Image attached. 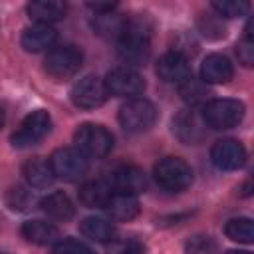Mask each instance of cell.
Instances as JSON below:
<instances>
[{"instance_id":"9","label":"cell","mask_w":254,"mask_h":254,"mask_svg":"<svg viewBox=\"0 0 254 254\" xmlns=\"http://www.w3.org/2000/svg\"><path fill=\"white\" fill-rule=\"evenodd\" d=\"M107 95H115V97H135L141 95L145 91V79L139 71L131 69V67H115L107 73V77L103 79Z\"/></svg>"},{"instance_id":"23","label":"cell","mask_w":254,"mask_h":254,"mask_svg":"<svg viewBox=\"0 0 254 254\" xmlns=\"http://www.w3.org/2000/svg\"><path fill=\"white\" fill-rule=\"evenodd\" d=\"M111 194H113L111 187L107 183H101V181L85 183L79 189V200L87 208H103Z\"/></svg>"},{"instance_id":"18","label":"cell","mask_w":254,"mask_h":254,"mask_svg":"<svg viewBox=\"0 0 254 254\" xmlns=\"http://www.w3.org/2000/svg\"><path fill=\"white\" fill-rule=\"evenodd\" d=\"M173 131L183 143H198L204 137V129L200 119L192 111H181L173 119Z\"/></svg>"},{"instance_id":"12","label":"cell","mask_w":254,"mask_h":254,"mask_svg":"<svg viewBox=\"0 0 254 254\" xmlns=\"http://www.w3.org/2000/svg\"><path fill=\"white\" fill-rule=\"evenodd\" d=\"M109 187L113 192H123V194H133L137 196L147 189V175L133 165L119 167L111 173L109 177Z\"/></svg>"},{"instance_id":"6","label":"cell","mask_w":254,"mask_h":254,"mask_svg":"<svg viewBox=\"0 0 254 254\" xmlns=\"http://www.w3.org/2000/svg\"><path fill=\"white\" fill-rule=\"evenodd\" d=\"M50 127H52V119H50L48 111H44V109L32 111L30 115L24 117L20 127L12 133V137H10L12 147L26 149V147L36 145L38 141H42L50 133Z\"/></svg>"},{"instance_id":"17","label":"cell","mask_w":254,"mask_h":254,"mask_svg":"<svg viewBox=\"0 0 254 254\" xmlns=\"http://www.w3.org/2000/svg\"><path fill=\"white\" fill-rule=\"evenodd\" d=\"M26 10L28 16L36 20V24H48V26L60 22L65 16V4L58 0H34L26 6Z\"/></svg>"},{"instance_id":"14","label":"cell","mask_w":254,"mask_h":254,"mask_svg":"<svg viewBox=\"0 0 254 254\" xmlns=\"http://www.w3.org/2000/svg\"><path fill=\"white\" fill-rule=\"evenodd\" d=\"M234 75V67L228 58L220 54H210L200 64V81L204 83H226Z\"/></svg>"},{"instance_id":"31","label":"cell","mask_w":254,"mask_h":254,"mask_svg":"<svg viewBox=\"0 0 254 254\" xmlns=\"http://www.w3.org/2000/svg\"><path fill=\"white\" fill-rule=\"evenodd\" d=\"M54 254H91V250H89L85 244H81L79 240L65 238V240L56 242V246H54Z\"/></svg>"},{"instance_id":"34","label":"cell","mask_w":254,"mask_h":254,"mask_svg":"<svg viewBox=\"0 0 254 254\" xmlns=\"http://www.w3.org/2000/svg\"><path fill=\"white\" fill-rule=\"evenodd\" d=\"M2 125H4V109L0 107V129H2Z\"/></svg>"},{"instance_id":"19","label":"cell","mask_w":254,"mask_h":254,"mask_svg":"<svg viewBox=\"0 0 254 254\" xmlns=\"http://www.w3.org/2000/svg\"><path fill=\"white\" fill-rule=\"evenodd\" d=\"M22 236L32 242V244H38V246H48V244H54L58 242L60 238V230L56 224L52 222H46V220H28L22 224L20 228Z\"/></svg>"},{"instance_id":"1","label":"cell","mask_w":254,"mask_h":254,"mask_svg":"<svg viewBox=\"0 0 254 254\" xmlns=\"http://www.w3.org/2000/svg\"><path fill=\"white\" fill-rule=\"evenodd\" d=\"M145 18L127 20L117 38V56L127 65H143L151 56V32Z\"/></svg>"},{"instance_id":"15","label":"cell","mask_w":254,"mask_h":254,"mask_svg":"<svg viewBox=\"0 0 254 254\" xmlns=\"http://www.w3.org/2000/svg\"><path fill=\"white\" fill-rule=\"evenodd\" d=\"M56 40H58V32L52 26H48V24H34V26L24 30L20 44H22V48L26 52L36 54V52H44V50L52 48Z\"/></svg>"},{"instance_id":"20","label":"cell","mask_w":254,"mask_h":254,"mask_svg":"<svg viewBox=\"0 0 254 254\" xmlns=\"http://www.w3.org/2000/svg\"><path fill=\"white\" fill-rule=\"evenodd\" d=\"M22 175H24L26 183L34 189H48L56 179L54 171L50 167V161H44L42 157H34L30 161H26L22 167Z\"/></svg>"},{"instance_id":"33","label":"cell","mask_w":254,"mask_h":254,"mask_svg":"<svg viewBox=\"0 0 254 254\" xmlns=\"http://www.w3.org/2000/svg\"><path fill=\"white\" fill-rule=\"evenodd\" d=\"M226 254H250V252H246V250H228Z\"/></svg>"},{"instance_id":"10","label":"cell","mask_w":254,"mask_h":254,"mask_svg":"<svg viewBox=\"0 0 254 254\" xmlns=\"http://www.w3.org/2000/svg\"><path fill=\"white\" fill-rule=\"evenodd\" d=\"M69 97L73 105L79 109H95L105 103L107 89H105L103 79H99L97 75H83L71 85Z\"/></svg>"},{"instance_id":"32","label":"cell","mask_w":254,"mask_h":254,"mask_svg":"<svg viewBox=\"0 0 254 254\" xmlns=\"http://www.w3.org/2000/svg\"><path fill=\"white\" fill-rule=\"evenodd\" d=\"M236 56H238L240 64L252 65V62H254V44H252V40H246V38H244V40L236 46Z\"/></svg>"},{"instance_id":"25","label":"cell","mask_w":254,"mask_h":254,"mask_svg":"<svg viewBox=\"0 0 254 254\" xmlns=\"http://www.w3.org/2000/svg\"><path fill=\"white\" fill-rule=\"evenodd\" d=\"M224 232L230 240L234 242H242V244H250L254 240V224L250 218H230L224 226Z\"/></svg>"},{"instance_id":"21","label":"cell","mask_w":254,"mask_h":254,"mask_svg":"<svg viewBox=\"0 0 254 254\" xmlns=\"http://www.w3.org/2000/svg\"><path fill=\"white\" fill-rule=\"evenodd\" d=\"M40 206L54 220H64L65 222V220H71L73 214H75V206H73L71 198L62 190H56V192H50L48 196H44L40 200Z\"/></svg>"},{"instance_id":"26","label":"cell","mask_w":254,"mask_h":254,"mask_svg":"<svg viewBox=\"0 0 254 254\" xmlns=\"http://www.w3.org/2000/svg\"><path fill=\"white\" fill-rule=\"evenodd\" d=\"M179 93L181 97L190 103V105H196V103H202L206 99V83L200 81V79H194L192 75L189 79H185L183 83H179Z\"/></svg>"},{"instance_id":"3","label":"cell","mask_w":254,"mask_h":254,"mask_svg":"<svg viewBox=\"0 0 254 254\" xmlns=\"http://www.w3.org/2000/svg\"><path fill=\"white\" fill-rule=\"evenodd\" d=\"M244 117V103L238 99H212L202 107V121L210 129L222 131L236 127Z\"/></svg>"},{"instance_id":"35","label":"cell","mask_w":254,"mask_h":254,"mask_svg":"<svg viewBox=\"0 0 254 254\" xmlns=\"http://www.w3.org/2000/svg\"><path fill=\"white\" fill-rule=\"evenodd\" d=\"M0 254H4V252H0Z\"/></svg>"},{"instance_id":"27","label":"cell","mask_w":254,"mask_h":254,"mask_svg":"<svg viewBox=\"0 0 254 254\" xmlns=\"http://www.w3.org/2000/svg\"><path fill=\"white\" fill-rule=\"evenodd\" d=\"M185 252L187 254H216L218 252V244L208 234H196V236L187 240Z\"/></svg>"},{"instance_id":"8","label":"cell","mask_w":254,"mask_h":254,"mask_svg":"<svg viewBox=\"0 0 254 254\" xmlns=\"http://www.w3.org/2000/svg\"><path fill=\"white\" fill-rule=\"evenodd\" d=\"M50 167L54 171L56 179L62 181H77L87 173V157H83L73 147H62L56 149L50 157Z\"/></svg>"},{"instance_id":"11","label":"cell","mask_w":254,"mask_h":254,"mask_svg":"<svg viewBox=\"0 0 254 254\" xmlns=\"http://www.w3.org/2000/svg\"><path fill=\"white\" fill-rule=\"evenodd\" d=\"M210 161L220 171H236L246 163V149L236 139H220L210 149Z\"/></svg>"},{"instance_id":"16","label":"cell","mask_w":254,"mask_h":254,"mask_svg":"<svg viewBox=\"0 0 254 254\" xmlns=\"http://www.w3.org/2000/svg\"><path fill=\"white\" fill-rule=\"evenodd\" d=\"M107 216L115 222H127L139 214V200L133 194H123V192H113L103 206Z\"/></svg>"},{"instance_id":"30","label":"cell","mask_w":254,"mask_h":254,"mask_svg":"<svg viewBox=\"0 0 254 254\" xmlns=\"http://www.w3.org/2000/svg\"><path fill=\"white\" fill-rule=\"evenodd\" d=\"M109 254H145V246L135 238H123V240H111L107 244Z\"/></svg>"},{"instance_id":"29","label":"cell","mask_w":254,"mask_h":254,"mask_svg":"<svg viewBox=\"0 0 254 254\" xmlns=\"http://www.w3.org/2000/svg\"><path fill=\"white\" fill-rule=\"evenodd\" d=\"M6 204L12 210H28L34 204V196L24 187H12L6 192Z\"/></svg>"},{"instance_id":"28","label":"cell","mask_w":254,"mask_h":254,"mask_svg":"<svg viewBox=\"0 0 254 254\" xmlns=\"http://www.w3.org/2000/svg\"><path fill=\"white\" fill-rule=\"evenodd\" d=\"M210 6L218 16L224 18H238L250 10V4L244 0H222V2H212Z\"/></svg>"},{"instance_id":"2","label":"cell","mask_w":254,"mask_h":254,"mask_svg":"<svg viewBox=\"0 0 254 254\" xmlns=\"http://www.w3.org/2000/svg\"><path fill=\"white\" fill-rule=\"evenodd\" d=\"M73 143L75 149L89 159H101L105 155H109L111 147H113V137L111 133L97 123H83L75 129L73 133Z\"/></svg>"},{"instance_id":"7","label":"cell","mask_w":254,"mask_h":254,"mask_svg":"<svg viewBox=\"0 0 254 254\" xmlns=\"http://www.w3.org/2000/svg\"><path fill=\"white\" fill-rule=\"evenodd\" d=\"M81 50L75 46H58L48 52L44 60V69L54 79H67L81 67Z\"/></svg>"},{"instance_id":"13","label":"cell","mask_w":254,"mask_h":254,"mask_svg":"<svg viewBox=\"0 0 254 254\" xmlns=\"http://www.w3.org/2000/svg\"><path fill=\"white\" fill-rule=\"evenodd\" d=\"M157 75L167 83H183L190 77V65L181 52H169L159 58Z\"/></svg>"},{"instance_id":"24","label":"cell","mask_w":254,"mask_h":254,"mask_svg":"<svg viewBox=\"0 0 254 254\" xmlns=\"http://www.w3.org/2000/svg\"><path fill=\"white\" fill-rule=\"evenodd\" d=\"M79 232L93 240V242H111L113 236H115V226L103 218H97V216H89L85 220H81L79 224Z\"/></svg>"},{"instance_id":"22","label":"cell","mask_w":254,"mask_h":254,"mask_svg":"<svg viewBox=\"0 0 254 254\" xmlns=\"http://www.w3.org/2000/svg\"><path fill=\"white\" fill-rule=\"evenodd\" d=\"M127 24V18L121 16V14H115L113 10L111 12H101V14H95L93 20H91V26H93V32L101 38H113L117 40L123 32Z\"/></svg>"},{"instance_id":"5","label":"cell","mask_w":254,"mask_h":254,"mask_svg":"<svg viewBox=\"0 0 254 254\" xmlns=\"http://www.w3.org/2000/svg\"><path fill=\"white\" fill-rule=\"evenodd\" d=\"M155 181L159 187L171 192H179L190 187L192 183V169L187 161L179 157H165L155 165Z\"/></svg>"},{"instance_id":"4","label":"cell","mask_w":254,"mask_h":254,"mask_svg":"<svg viewBox=\"0 0 254 254\" xmlns=\"http://www.w3.org/2000/svg\"><path fill=\"white\" fill-rule=\"evenodd\" d=\"M157 121V109L149 99L133 97L119 107V123L127 133H143Z\"/></svg>"}]
</instances>
